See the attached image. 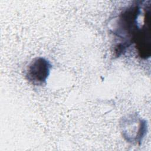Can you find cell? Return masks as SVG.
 Instances as JSON below:
<instances>
[{"label":"cell","instance_id":"cell-1","mask_svg":"<svg viewBox=\"0 0 151 151\" xmlns=\"http://www.w3.org/2000/svg\"><path fill=\"white\" fill-rule=\"evenodd\" d=\"M142 1H136L123 9L117 17L112 32L117 40L114 48V55L119 57L134 42L140 29L138 21Z\"/></svg>","mask_w":151,"mask_h":151},{"label":"cell","instance_id":"cell-2","mask_svg":"<svg viewBox=\"0 0 151 151\" xmlns=\"http://www.w3.org/2000/svg\"><path fill=\"white\" fill-rule=\"evenodd\" d=\"M121 133L129 143L140 145L147 132V122L136 113L129 114L122 119Z\"/></svg>","mask_w":151,"mask_h":151},{"label":"cell","instance_id":"cell-3","mask_svg":"<svg viewBox=\"0 0 151 151\" xmlns=\"http://www.w3.org/2000/svg\"><path fill=\"white\" fill-rule=\"evenodd\" d=\"M143 24L140 27L134 40L136 47L140 57L147 59L151 54L150 38V4L145 5L144 8Z\"/></svg>","mask_w":151,"mask_h":151},{"label":"cell","instance_id":"cell-4","mask_svg":"<svg viewBox=\"0 0 151 151\" xmlns=\"http://www.w3.org/2000/svg\"><path fill=\"white\" fill-rule=\"evenodd\" d=\"M51 65L43 57H37L28 65L26 78L29 82L35 86H42L46 83L50 75Z\"/></svg>","mask_w":151,"mask_h":151}]
</instances>
